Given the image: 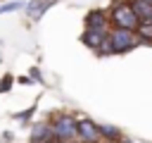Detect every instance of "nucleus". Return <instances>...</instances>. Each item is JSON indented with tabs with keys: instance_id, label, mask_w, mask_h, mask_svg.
Returning a JSON list of instances; mask_svg holds the SVG:
<instances>
[{
	"instance_id": "obj_6",
	"label": "nucleus",
	"mask_w": 152,
	"mask_h": 143,
	"mask_svg": "<svg viewBox=\"0 0 152 143\" xmlns=\"http://www.w3.org/2000/svg\"><path fill=\"white\" fill-rule=\"evenodd\" d=\"M107 41V31H93V29H83V33H81V43L86 45V48H90V50H100L102 48V43Z\"/></svg>"
},
{
	"instance_id": "obj_4",
	"label": "nucleus",
	"mask_w": 152,
	"mask_h": 143,
	"mask_svg": "<svg viewBox=\"0 0 152 143\" xmlns=\"http://www.w3.org/2000/svg\"><path fill=\"white\" fill-rule=\"evenodd\" d=\"M76 143H100L97 124L88 117L76 119Z\"/></svg>"
},
{
	"instance_id": "obj_10",
	"label": "nucleus",
	"mask_w": 152,
	"mask_h": 143,
	"mask_svg": "<svg viewBox=\"0 0 152 143\" xmlns=\"http://www.w3.org/2000/svg\"><path fill=\"white\" fill-rule=\"evenodd\" d=\"M135 36L140 38V43H152V17L138 21V26H135Z\"/></svg>"
},
{
	"instance_id": "obj_11",
	"label": "nucleus",
	"mask_w": 152,
	"mask_h": 143,
	"mask_svg": "<svg viewBox=\"0 0 152 143\" xmlns=\"http://www.w3.org/2000/svg\"><path fill=\"white\" fill-rule=\"evenodd\" d=\"M131 7L138 19H150L152 17V2L150 0H131Z\"/></svg>"
},
{
	"instance_id": "obj_17",
	"label": "nucleus",
	"mask_w": 152,
	"mask_h": 143,
	"mask_svg": "<svg viewBox=\"0 0 152 143\" xmlns=\"http://www.w3.org/2000/svg\"><path fill=\"white\" fill-rule=\"evenodd\" d=\"M116 143H133L131 138H121V141H116Z\"/></svg>"
},
{
	"instance_id": "obj_8",
	"label": "nucleus",
	"mask_w": 152,
	"mask_h": 143,
	"mask_svg": "<svg viewBox=\"0 0 152 143\" xmlns=\"http://www.w3.org/2000/svg\"><path fill=\"white\" fill-rule=\"evenodd\" d=\"M52 5H55V0H31V2H26V5H24V10H26V14H28L31 19H36V21H38V19H40V17H43Z\"/></svg>"
},
{
	"instance_id": "obj_5",
	"label": "nucleus",
	"mask_w": 152,
	"mask_h": 143,
	"mask_svg": "<svg viewBox=\"0 0 152 143\" xmlns=\"http://www.w3.org/2000/svg\"><path fill=\"white\" fill-rule=\"evenodd\" d=\"M86 29H93V31H109V14L107 10L102 7H95L86 14Z\"/></svg>"
},
{
	"instance_id": "obj_14",
	"label": "nucleus",
	"mask_w": 152,
	"mask_h": 143,
	"mask_svg": "<svg viewBox=\"0 0 152 143\" xmlns=\"http://www.w3.org/2000/svg\"><path fill=\"white\" fill-rule=\"evenodd\" d=\"M33 112H36V107L31 105V107H26L24 112H17V114H14V119H19V122H28V119L33 117Z\"/></svg>"
},
{
	"instance_id": "obj_9",
	"label": "nucleus",
	"mask_w": 152,
	"mask_h": 143,
	"mask_svg": "<svg viewBox=\"0 0 152 143\" xmlns=\"http://www.w3.org/2000/svg\"><path fill=\"white\" fill-rule=\"evenodd\" d=\"M97 133H100V143H116L121 141V129L114 124H97Z\"/></svg>"
},
{
	"instance_id": "obj_2",
	"label": "nucleus",
	"mask_w": 152,
	"mask_h": 143,
	"mask_svg": "<svg viewBox=\"0 0 152 143\" xmlns=\"http://www.w3.org/2000/svg\"><path fill=\"white\" fill-rule=\"evenodd\" d=\"M50 129L55 141L64 143H76V117L71 112H52L50 114Z\"/></svg>"
},
{
	"instance_id": "obj_13",
	"label": "nucleus",
	"mask_w": 152,
	"mask_h": 143,
	"mask_svg": "<svg viewBox=\"0 0 152 143\" xmlns=\"http://www.w3.org/2000/svg\"><path fill=\"white\" fill-rule=\"evenodd\" d=\"M12 83H14V76L12 74H5L0 79V93H10L12 91Z\"/></svg>"
},
{
	"instance_id": "obj_16",
	"label": "nucleus",
	"mask_w": 152,
	"mask_h": 143,
	"mask_svg": "<svg viewBox=\"0 0 152 143\" xmlns=\"http://www.w3.org/2000/svg\"><path fill=\"white\" fill-rule=\"evenodd\" d=\"M17 81H19V83H26V86H28V83H33V81H31V79H28V76H19V79H17Z\"/></svg>"
},
{
	"instance_id": "obj_20",
	"label": "nucleus",
	"mask_w": 152,
	"mask_h": 143,
	"mask_svg": "<svg viewBox=\"0 0 152 143\" xmlns=\"http://www.w3.org/2000/svg\"><path fill=\"white\" fill-rule=\"evenodd\" d=\"M150 2H152V0H150Z\"/></svg>"
},
{
	"instance_id": "obj_1",
	"label": "nucleus",
	"mask_w": 152,
	"mask_h": 143,
	"mask_svg": "<svg viewBox=\"0 0 152 143\" xmlns=\"http://www.w3.org/2000/svg\"><path fill=\"white\" fill-rule=\"evenodd\" d=\"M107 14H109V26H116V29L135 31V26L140 21L131 7V0H112V5L107 7Z\"/></svg>"
},
{
	"instance_id": "obj_19",
	"label": "nucleus",
	"mask_w": 152,
	"mask_h": 143,
	"mask_svg": "<svg viewBox=\"0 0 152 143\" xmlns=\"http://www.w3.org/2000/svg\"><path fill=\"white\" fill-rule=\"evenodd\" d=\"M0 143H2V141H0Z\"/></svg>"
},
{
	"instance_id": "obj_18",
	"label": "nucleus",
	"mask_w": 152,
	"mask_h": 143,
	"mask_svg": "<svg viewBox=\"0 0 152 143\" xmlns=\"http://www.w3.org/2000/svg\"><path fill=\"white\" fill-rule=\"evenodd\" d=\"M52 143H64V141H52Z\"/></svg>"
},
{
	"instance_id": "obj_15",
	"label": "nucleus",
	"mask_w": 152,
	"mask_h": 143,
	"mask_svg": "<svg viewBox=\"0 0 152 143\" xmlns=\"http://www.w3.org/2000/svg\"><path fill=\"white\" fill-rule=\"evenodd\" d=\"M28 79H31V81H43V74H40V69H38V67H31V72H28Z\"/></svg>"
},
{
	"instance_id": "obj_12",
	"label": "nucleus",
	"mask_w": 152,
	"mask_h": 143,
	"mask_svg": "<svg viewBox=\"0 0 152 143\" xmlns=\"http://www.w3.org/2000/svg\"><path fill=\"white\" fill-rule=\"evenodd\" d=\"M26 2H21V0H10V2H5V5H0V14H7V12H17V10H21Z\"/></svg>"
},
{
	"instance_id": "obj_3",
	"label": "nucleus",
	"mask_w": 152,
	"mask_h": 143,
	"mask_svg": "<svg viewBox=\"0 0 152 143\" xmlns=\"http://www.w3.org/2000/svg\"><path fill=\"white\" fill-rule=\"evenodd\" d=\"M107 43H109L112 55H124V52L138 48V45H140V38H138L135 31H131V29L109 26V31H107Z\"/></svg>"
},
{
	"instance_id": "obj_7",
	"label": "nucleus",
	"mask_w": 152,
	"mask_h": 143,
	"mask_svg": "<svg viewBox=\"0 0 152 143\" xmlns=\"http://www.w3.org/2000/svg\"><path fill=\"white\" fill-rule=\"evenodd\" d=\"M52 129L50 122H36L31 129V143H52Z\"/></svg>"
}]
</instances>
